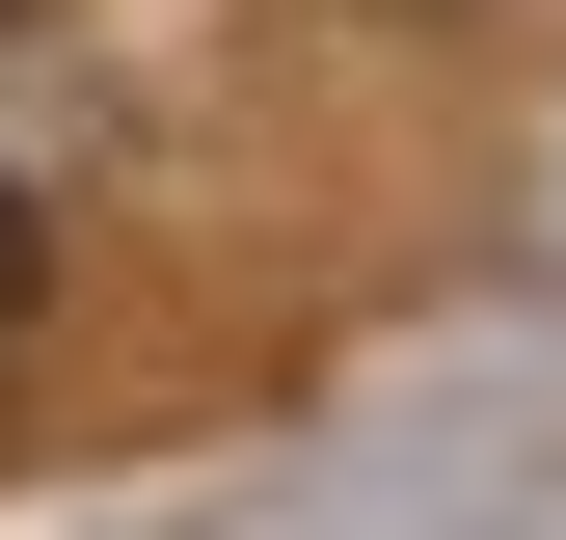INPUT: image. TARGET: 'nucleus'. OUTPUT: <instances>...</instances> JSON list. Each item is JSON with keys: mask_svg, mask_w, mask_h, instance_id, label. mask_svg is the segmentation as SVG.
<instances>
[{"mask_svg": "<svg viewBox=\"0 0 566 540\" xmlns=\"http://www.w3.org/2000/svg\"><path fill=\"white\" fill-rule=\"evenodd\" d=\"M0 352H28V217H0Z\"/></svg>", "mask_w": 566, "mask_h": 540, "instance_id": "1", "label": "nucleus"}]
</instances>
